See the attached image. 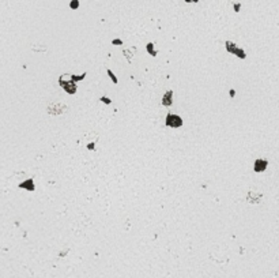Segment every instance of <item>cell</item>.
<instances>
[{"label": "cell", "instance_id": "obj_8", "mask_svg": "<svg viewBox=\"0 0 279 278\" xmlns=\"http://www.w3.org/2000/svg\"><path fill=\"white\" fill-rule=\"evenodd\" d=\"M146 48H147V52L150 53L151 56H157V51L154 49V42H149L146 45Z\"/></svg>", "mask_w": 279, "mask_h": 278}, {"label": "cell", "instance_id": "obj_14", "mask_svg": "<svg viewBox=\"0 0 279 278\" xmlns=\"http://www.w3.org/2000/svg\"><path fill=\"white\" fill-rule=\"evenodd\" d=\"M101 101H102V102H105V104H112V100H110V98H108V97H101Z\"/></svg>", "mask_w": 279, "mask_h": 278}, {"label": "cell", "instance_id": "obj_13", "mask_svg": "<svg viewBox=\"0 0 279 278\" xmlns=\"http://www.w3.org/2000/svg\"><path fill=\"white\" fill-rule=\"evenodd\" d=\"M112 44H113V45H123V41H121L120 38H114L113 41H112Z\"/></svg>", "mask_w": 279, "mask_h": 278}, {"label": "cell", "instance_id": "obj_4", "mask_svg": "<svg viewBox=\"0 0 279 278\" xmlns=\"http://www.w3.org/2000/svg\"><path fill=\"white\" fill-rule=\"evenodd\" d=\"M59 83H60V86H61L66 92L68 93V94H75L76 93V82H72V81H63L61 78H59Z\"/></svg>", "mask_w": 279, "mask_h": 278}, {"label": "cell", "instance_id": "obj_12", "mask_svg": "<svg viewBox=\"0 0 279 278\" xmlns=\"http://www.w3.org/2000/svg\"><path fill=\"white\" fill-rule=\"evenodd\" d=\"M233 10H234V12H240V10H241V3H234L233 4Z\"/></svg>", "mask_w": 279, "mask_h": 278}, {"label": "cell", "instance_id": "obj_7", "mask_svg": "<svg viewBox=\"0 0 279 278\" xmlns=\"http://www.w3.org/2000/svg\"><path fill=\"white\" fill-rule=\"evenodd\" d=\"M19 188H22V190H26V191H33L36 190V185H34V181H33V179H27V180H25L23 183H21V184L18 185Z\"/></svg>", "mask_w": 279, "mask_h": 278}, {"label": "cell", "instance_id": "obj_15", "mask_svg": "<svg viewBox=\"0 0 279 278\" xmlns=\"http://www.w3.org/2000/svg\"><path fill=\"white\" fill-rule=\"evenodd\" d=\"M185 3H199V0H184Z\"/></svg>", "mask_w": 279, "mask_h": 278}, {"label": "cell", "instance_id": "obj_3", "mask_svg": "<svg viewBox=\"0 0 279 278\" xmlns=\"http://www.w3.org/2000/svg\"><path fill=\"white\" fill-rule=\"evenodd\" d=\"M166 125L172 127V128H178L182 125V119L178 115H173V113H168L166 117Z\"/></svg>", "mask_w": 279, "mask_h": 278}, {"label": "cell", "instance_id": "obj_5", "mask_svg": "<svg viewBox=\"0 0 279 278\" xmlns=\"http://www.w3.org/2000/svg\"><path fill=\"white\" fill-rule=\"evenodd\" d=\"M267 166H268V161L265 158H257L253 164V170L256 173H261V172H264L267 169Z\"/></svg>", "mask_w": 279, "mask_h": 278}, {"label": "cell", "instance_id": "obj_16", "mask_svg": "<svg viewBox=\"0 0 279 278\" xmlns=\"http://www.w3.org/2000/svg\"><path fill=\"white\" fill-rule=\"evenodd\" d=\"M234 94H236V92L232 89V90H230V97H234Z\"/></svg>", "mask_w": 279, "mask_h": 278}, {"label": "cell", "instance_id": "obj_2", "mask_svg": "<svg viewBox=\"0 0 279 278\" xmlns=\"http://www.w3.org/2000/svg\"><path fill=\"white\" fill-rule=\"evenodd\" d=\"M48 113L52 115V116H59V115H63L64 112H67L68 108L66 104H61V102H53V104H49L48 105Z\"/></svg>", "mask_w": 279, "mask_h": 278}, {"label": "cell", "instance_id": "obj_9", "mask_svg": "<svg viewBox=\"0 0 279 278\" xmlns=\"http://www.w3.org/2000/svg\"><path fill=\"white\" fill-rule=\"evenodd\" d=\"M84 77H86V74H82L80 77H76V75H74V74L70 75V78H71V81H72V82H79V81H82Z\"/></svg>", "mask_w": 279, "mask_h": 278}, {"label": "cell", "instance_id": "obj_11", "mask_svg": "<svg viewBox=\"0 0 279 278\" xmlns=\"http://www.w3.org/2000/svg\"><path fill=\"white\" fill-rule=\"evenodd\" d=\"M106 72H108L109 78L112 79V82H113V83H117V82H119V81H117V77H116V75L113 74V71H112V70H106Z\"/></svg>", "mask_w": 279, "mask_h": 278}, {"label": "cell", "instance_id": "obj_1", "mask_svg": "<svg viewBox=\"0 0 279 278\" xmlns=\"http://www.w3.org/2000/svg\"><path fill=\"white\" fill-rule=\"evenodd\" d=\"M225 48H226V51H228L229 53L236 55L237 57L243 59V60H244V59H247V53H245V51H244L243 48L237 46L233 41H226V42H225Z\"/></svg>", "mask_w": 279, "mask_h": 278}, {"label": "cell", "instance_id": "obj_6", "mask_svg": "<svg viewBox=\"0 0 279 278\" xmlns=\"http://www.w3.org/2000/svg\"><path fill=\"white\" fill-rule=\"evenodd\" d=\"M161 104H162L163 106H172V104H173V90H168V92L162 96V98H161Z\"/></svg>", "mask_w": 279, "mask_h": 278}, {"label": "cell", "instance_id": "obj_10", "mask_svg": "<svg viewBox=\"0 0 279 278\" xmlns=\"http://www.w3.org/2000/svg\"><path fill=\"white\" fill-rule=\"evenodd\" d=\"M70 8L71 10H78L79 8V0H71L70 1Z\"/></svg>", "mask_w": 279, "mask_h": 278}]
</instances>
